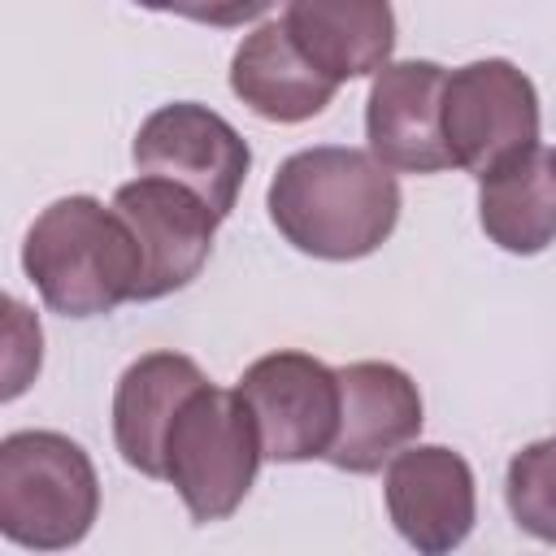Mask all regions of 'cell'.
<instances>
[{
	"instance_id": "obj_1",
	"label": "cell",
	"mask_w": 556,
	"mask_h": 556,
	"mask_svg": "<svg viewBox=\"0 0 556 556\" xmlns=\"http://www.w3.org/2000/svg\"><path fill=\"white\" fill-rule=\"evenodd\" d=\"M269 217L282 239L321 261H356L387 243L400 217L391 165L361 148H304L269 182Z\"/></svg>"
},
{
	"instance_id": "obj_2",
	"label": "cell",
	"mask_w": 556,
	"mask_h": 556,
	"mask_svg": "<svg viewBox=\"0 0 556 556\" xmlns=\"http://www.w3.org/2000/svg\"><path fill=\"white\" fill-rule=\"evenodd\" d=\"M22 265L52 313L100 317L122 300H135L143 248L117 208H104L91 195H65L35 217Z\"/></svg>"
},
{
	"instance_id": "obj_3",
	"label": "cell",
	"mask_w": 556,
	"mask_h": 556,
	"mask_svg": "<svg viewBox=\"0 0 556 556\" xmlns=\"http://www.w3.org/2000/svg\"><path fill=\"white\" fill-rule=\"evenodd\" d=\"M100 508L87 452L56 430H17L0 443V530L39 552L78 543Z\"/></svg>"
},
{
	"instance_id": "obj_4",
	"label": "cell",
	"mask_w": 556,
	"mask_h": 556,
	"mask_svg": "<svg viewBox=\"0 0 556 556\" xmlns=\"http://www.w3.org/2000/svg\"><path fill=\"white\" fill-rule=\"evenodd\" d=\"M261 456V430L239 387L222 391L204 382L169 426L165 478L182 495L187 513L208 526L243 504Z\"/></svg>"
},
{
	"instance_id": "obj_5",
	"label": "cell",
	"mask_w": 556,
	"mask_h": 556,
	"mask_svg": "<svg viewBox=\"0 0 556 556\" xmlns=\"http://www.w3.org/2000/svg\"><path fill=\"white\" fill-rule=\"evenodd\" d=\"M239 395L248 400L261 447L269 460H313L326 456L339 434V374L304 352H269L252 361L239 378Z\"/></svg>"
},
{
	"instance_id": "obj_6",
	"label": "cell",
	"mask_w": 556,
	"mask_h": 556,
	"mask_svg": "<svg viewBox=\"0 0 556 556\" xmlns=\"http://www.w3.org/2000/svg\"><path fill=\"white\" fill-rule=\"evenodd\" d=\"M443 139L452 165L486 174L508 152L539 139L534 83L513 61H473L443 83Z\"/></svg>"
},
{
	"instance_id": "obj_7",
	"label": "cell",
	"mask_w": 556,
	"mask_h": 556,
	"mask_svg": "<svg viewBox=\"0 0 556 556\" xmlns=\"http://www.w3.org/2000/svg\"><path fill=\"white\" fill-rule=\"evenodd\" d=\"M139 174H156L195 191L217 217H226L248 178L252 152L239 130L204 104H165L156 109L130 148Z\"/></svg>"
},
{
	"instance_id": "obj_8",
	"label": "cell",
	"mask_w": 556,
	"mask_h": 556,
	"mask_svg": "<svg viewBox=\"0 0 556 556\" xmlns=\"http://www.w3.org/2000/svg\"><path fill=\"white\" fill-rule=\"evenodd\" d=\"M113 208L130 222L143 248V278L135 287V300H161L169 291H182L204 269L222 217L195 191H187L182 182L143 174L117 187Z\"/></svg>"
},
{
	"instance_id": "obj_9",
	"label": "cell",
	"mask_w": 556,
	"mask_h": 556,
	"mask_svg": "<svg viewBox=\"0 0 556 556\" xmlns=\"http://www.w3.org/2000/svg\"><path fill=\"white\" fill-rule=\"evenodd\" d=\"M443 83L434 61H387L365 104L369 152L404 174H439L452 165L443 139Z\"/></svg>"
},
{
	"instance_id": "obj_10",
	"label": "cell",
	"mask_w": 556,
	"mask_h": 556,
	"mask_svg": "<svg viewBox=\"0 0 556 556\" xmlns=\"http://www.w3.org/2000/svg\"><path fill=\"white\" fill-rule=\"evenodd\" d=\"M339 434L326 452L334 469L374 473L421 430L417 382L387 361H356L339 369Z\"/></svg>"
},
{
	"instance_id": "obj_11",
	"label": "cell",
	"mask_w": 556,
	"mask_h": 556,
	"mask_svg": "<svg viewBox=\"0 0 556 556\" xmlns=\"http://www.w3.org/2000/svg\"><path fill=\"white\" fill-rule=\"evenodd\" d=\"M387 513L417 552H452L473 530V473L452 447L395 452L387 469Z\"/></svg>"
},
{
	"instance_id": "obj_12",
	"label": "cell",
	"mask_w": 556,
	"mask_h": 556,
	"mask_svg": "<svg viewBox=\"0 0 556 556\" xmlns=\"http://www.w3.org/2000/svg\"><path fill=\"white\" fill-rule=\"evenodd\" d=\"M204 387V374L191 356L148 352L139 356L113 395V439L130 469L165 478V439L182 404Z\"/></svg>"
},
{
	"instance_id": "obj_13",
	"label": "cell",
	"mask_w": 556,
	"mask_h": 556,
	"mask_svg": "<svg viewBox=\"0 0 556 556\" xmlns=\"http://www.w3.org/2000/svg\"><path fill=\"white\" fill-rule=\"evenodd\" d=\"M282 26L334 83L378 74L395 48L391 0H287Z\"/></svg>"
},
{
	"instance_id": "obj_14",
	"label": "cell",
	"mask_w": 556,
	"mask_h": 556,
	"mask_svg": "<svg viewBox=\"0 0 556 556\" xmlns=\"http://www.w3.org/2000/svg\"><path fill=\"white\" fill-rule=\"evenodd\" d=\"M478 222L504 252L530 256L556 239V152L526 143L478 174Z\"/></svg>"
},
{
	"instance_id": "obj_15",
	"label": "cell",
	"mask_w": 556,
	"mask_h": 556,
	"mask_svg": "<svg viewBox=\"0 0 556 556\" xmlns=\"http://www.w3.org/2000/svg\"><path fill=\"white\" fill-rule=\"evenodd\" d=\"M334 78L317 70L282 22L252 30L230 61V91L265 122H304L334 100Z\"/></svg>"
},
{
	"instance_id": "obj_16",
	"label": "cell",
	"mask_w": 556,
	"mask_h": 556,
	"mask_svg": "<svg viewBox=\"0 0 556 556\" xmlns=\"http://www.w3.org/2000/svg\"><path fill=\"white\" fill-rule=\"evenodd\" d=\"M504 495L526 534L556 543V439H539L508 460Z\"/></svg>"
},
{
	"instance_id": "obj_17",
	"label": "cell",
	"mask_w": 556,
	"mask_h": 556,
	"mask_svg": "<svg viewBox=\"0 0 556 556\" xmlns=\"http://www.w3.org/2000/svg\"><path fill=\"white\" fill-rule=\"evenodd\" d=\"M4 321H9V356H4V400H13L30 374L39 369V321L26 317L17 300H4Z\"/></svg>"
},
{
	"instance_id": "obj_18",
	"label": "cell",
	"mask_w": 556,
	"mask_h": 556,
	"mask_svg": "<svg viewBox=\"0 0 556 556\" xmlns=\"http://www.w3.org/2000/svg\"><path fill=\"white\" fill-rule=\"evenodd\" d=\"M278 0H169L174 13L204 22V26H243L256 22L261 13H269Z\"/></svg>"
},
{
	"instance_id": "obj_19",
	"label": "cell",
	"mask_w": 556,
	"mask_h": 556,
	"mask_svg": "<svg viewBox=\"0 0 556 556\" xmlns=\"http://www.w3.org/2000/svg\"><path fill=\"white\" fill-rule=\"evenodd\" d=\"M135 4H143V9H169V0H135Z\"/></svg>"
}]
</instances>
